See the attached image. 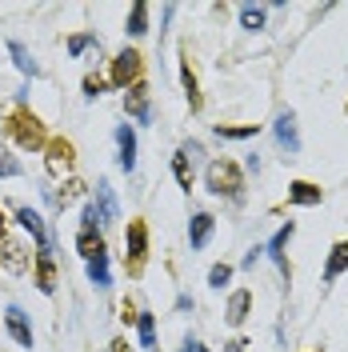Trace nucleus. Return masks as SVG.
I'll return each instance as SVG.
<instances>
[{"instance_id":"nucleus-20","label":"nucleus","mask_w":348,"mask_h":352,"mask_svg":"<svg viewBox=\"0 0 348 352\" xmlns=\"http://www.w3.org/2000/svg\"><path fill=\"white\" fill-rule=\"evenodd\" d=\"M124 32H129L132 41L149 32V4H144V0H136V4H132V12H129V24H124Z\"/></svg>"},{"instance_id":"nucleus-16","label":"nucleus","mask_w":348,"mask_h":352,"mask_svg":"<svg viewBox=\"0 0 348 352\" xmlns=\"http://www.w3.org/2000/svg\"><path fill=\"white\" fill-rule=\"evenodd\" d=\"M340 272H348V241L332 244V252H328V264H325V285H332Z\"/></svg>"},{"instance_id":"nucleus-29","label":"nucleus","mask_w":348,"mask_h":352,"mask_svg":"<svg viewBox=\"0 0 348 352\" xmlns=\"http://www.w3.org/2000/svg\"><path fill=\"white\" fill-rule=\"evenodd\" d=\"M228 280H232V264L220 261V264H213V268H208V285H213V288H224Z\"/></svg>"},{"instance_id":"nucleus-8","label":"nucleus","mask_w":348,"mask_h":352,"mask_svg":"<svg viewBox=\"0 0 348 352\" xmlns=\"http://www.w3.org/2000/svg\"><path fill=\"white\" fill-rule=\"evenodd\" d=\"M124 112H129L136 124H153V104H149V88L140 85V80H136V85L129 88V92H124Z\"/></svg>"},{"instance_id":"nucleus-14","label":"nucleus","mask_w":348,"mask_h":352,"mask_svg":"<svg viewBox=\"0 0 348 352\" xmlns=\"http://www.w3.org/2000/svg\"><path fill=\"white\" fill-rule=\"evenodd\" d=\"M248 308H252V292H248V288H237V292H232V296H228V308H224V320H228V324H244V320H248Z\"/></svg>"},{"instance_id":"nucleus-37","label":"nucleus","mask_w":348,"mask_h":352,"mask_svg":"<svg viewBox=\"0 0 348 352\" xmlns=\"http://www.w3.org/2000/svg\"><path fill=\"white\" fill-rule=\"evenodd\" d=\"M0 236H4V212H0Z\"/></svg>"},{"instance_id":"nucleus-36","label":"nucleus","mask_w":348,"mask_h":352,"mask_svg":"<svg viewBox=\"0 0 348 352\" xmlns=\"http://www.w3.org/2000/svg\"><path fill=\"white\" fill-rule=\"evenodd\" d=\"M224 352H244V344H240V340H228V344H224Z\"/></svg>"},{"instance_id":"nucleus-30","label":"nucleus","mask_w":348,"mask_h":352,"mask_svg":"<svg viewBox=\"0 0 348 352\" xmlns=\"http://www.w3.org/2000/svg\"><path fill=\"white\" fill-rule=\"evenodd\" d=\"M180 156L193 160V164H200V160H204V144H200V140H184V144H180Z\"/></svg>"},{"instance_id":"nucleus-24","label":"nucleus","mask_w":348,"mask_h":352,"mask_svg":"<svg viewBox=\"0 0 348 352\" xmlns=\"http://www.w3.org/2000/svg\"><path fill=\"white\" fill-rule=\"evenodd\" d=\"M180 80H184V92H188V104H193V112H196V109H200V85H196L193 65H188V60H180Z\"/></svg>"},{"instance_id":"nucleus-28","label":"nucleus","mask_w":348,"mask_h":352,"mask_svg":"<svg viewBox=\"0 0 348 352\" xmlns=\"http://www.w3.org/2000/svg\"><path fill=\"white\" fill-rule=\"evenodd\" d=\"M96 228H105V220H100V212H96V204L88 200L85 212H80V232H96Z\"/></svg>"},{"instance_id":"nucleus-6","label":"nucleus","mask_w":348,"mask_h":352,"mask_svg":"<svg viewBox=\"0 0 348 352\" xmlns=\"http://www.w3.org/2000/svg\"><path fill=\"white\" fill-rule=\"evenodd\" d=\"M272 140H276V148L288 156L301 153V132H296V112H281L276 116V124H272Z\"/></svg>"},{"instance_id":"nucleus-22","label":"nucleus","mask_w":348,"mask_h":352,"mask_svg":"<svg viewBox=\"0 0 348 352\" xmlns=\"http://www.w3.org/2000/svg\"><path fill=\"white\" fill-rule=\"evenodd\" d=\"M136 336H140V344L153 352L156 344V316L153 312H136Z\"/></svg>"},{"instance_id":"nucleus-33","label":"nucleus","mask_w":348,"mask_h":352,"mask_svg":"<svg viewBox=\"0 0 348 352\" xmlns=\"http://www.w3.org/2000/svg\"><path fill=\"white\" fill-rule=\"evenodd\" d=\"M264 256V244H257V248H248V256H244V268H252V264Z\"/></svg>"},{"instance_id":"nucleus-19","label":"nucleus","mask_w":348,"mask_h":352,"mask_svg":"<svg viewBox=\"0 0 348 352\" xmlns=\"http://www.w3.org/2000/svg\"><path fill=\"white\" fill-rule=\"evenodd\" d=\"M8 56L17 60V68H21L24 76H41V65L32 60V52H28V48H24L21 41H8Z\"/></svg>"},{"instance_id":"nucleus-18","label":"nucleus","mask_w":348,"mask_h":352,"mask_svg":"<svg viewBox=\"0 0 348 352\" xmlns=\"http://www.w3.org/2000/svg\"><path fill=\"white\" fill-rule=\"evenodd\" d=\"M268 24V8L264 4H240V28L244 32H261Z\"/></svg>"},{"instance_id":"nucleus-27","label":"nucleus","mask_w":348,"mask_h":352,"mask_svg":"<svg viewBox=\"0 0 348 352\" xmlns=\"http://www.w3.org/2000/svg\"><path fill=\"white\" fill-rule=\"evenodd\" d=\"M68 156H72V148L56 140V144L48 148V164H52V173H61V168H68Z\"/></svg>"},{"instance_id":"nucleus-34","label":"nucleus","mask_w":348,"mask_h":352,"mask_svg":"<svg viewBox=\"0 0 348 352\" xmlns=\"http://www.w3.org/2000/svg\"><path fill=\"white\" fill-rule=\"evenodd\" d=\"M244 168H248V173H261V156H257V153H248V160H244Z\"/></svg>"},{"instance_id":"nucleus-10","label":"nucleus","mask_w":348,"mask_h":352,"mask_svg":"<svg viewBox=\"0 0 348 352\" xmlns=\"http://www.w3.org/2000/svg\"><path fill=\"white\" fill-rule=\"evenodd\" d=\"M213 232H217V217L213 212H193V220H188V244L196 252L213 241Z\"/></svg>"},{"instance_id":"nucleus-9","label":"nucleus","mask_w":348,"mask_h":352,"mask_svg":"<svg viewBox=\"0 0 348 352\" xmlns=\"http://www.w3.org/2000/svg\"><path fill=\"white\" fill-rule=\"evenodd\" d=\"M116 164L124 173H136V132H132V124L116 129Z\"/></svg>"},{"instance_id":"nucleus-3","label":"nucleus","mask_w":348,"mask_h":352,"mask_svg":"<svg viewBox=\"0 0 348 352\" xmlns=\"http://www.w3.org/2000/svg\"><path fill=\"white\" fill-rule=\"evenodd\" d=\"M136 76H140V52H136V48H120V52L112 56L109 85H116V88H132V85H136Z\"/></svg>"},{"instance_id":"nucleus-15","label":"nucleus","mask_w":348,"mask_h":352,"mask_svg":"<svg viewBox=\"0 0 348 352\" xmlns=\"http://www.w3.org/2000/svg\"><path fill=\"white\" fill-rule=\"evenodd\" d=\"M17 220H21L28 232H32L36 248H52V244H48V228H44V217L36 212V208H17Z\"/></svg>"},{"instance_id":"nucleus-26","label":"nucleus","mask_w":348,"mask_h":352,"mask_svg":"<svg viewBox=\"0 0 348 352\" xmlns=\"http://www.w3.org/2000/svg\"><path fill=\"white\" fill-rule=\"evenodd\" d=\"M173 173H176V180H180V188H184V192H193V168H188V160H184L180 153L173 156Z\"/></svg>"},{"instance_id":"nucleus-2","label":"nucleus","mask_w":348,"mask_h":352,"mask_svg":"<svg viewBox=\"0 0 348 352\" xmlns=\"http://www.w3.org/2000/svg\"><path fill=\"white\" fill-rule=\"evenodd\" d=\"M124 261L132 272H140V264L149 261V224L144 220H129V232H124Z\"/></svg>"},{"instance_id":"nucleus-23","label":"nucleus","mask_w":348,"mask_h":352,"mask_svg":"<svg viewBox=\"0 0 348 352\" xmlns=\"http://www.w3.org/2000/svg\"><path fill=\"white\" fill-rule=\"evenodd\" d=\"M88 280L96 288H109L112 285V272H109V252L105 256H96V261H88Z\"/></svg>"},{"instance_id":"nucleus-32","label":"nucleus","mask_w":348,"mask_h":352,"mask_svg":"<svg viewBox=\"0 0 348 352\" xmlns=\"http://www.w3.org/2000/svg\"><path fill=\"white\" fill-rule=\"evenodd\" d=\"M105 92V80L100 76H85V96H100Z\"/></svg>"},{"instance_id":"nucleus-11","label":"nucleus","mask_w":348,"mask_h":352,"mask_svg":"<svg viewBox=\"0 0 348 352\" xmlns=\"http://www.w3.org/2000/svg\"><path fill=\"white\" fill-rule=\"evenodd\" d=\"M325 200V188L312 184V180H292L288 184V204H301V208H316Z\"/></svg>"},{"instance_id":"nucleus-17","label":"nucleus","mask_w":348,"mask_h":352,"mask_svg":"<svg viewBox=\"0 0 348 352\" xmlns=\"http://www.w3.org/2000/svg\"><path fill=\"white\" fill-rule=\"evenodd\" d=\"M76 252H80L85 264H88V261H96V256H105L109 248H105V236H100V232H76Z\"/></svg>"},{"instance_id":"nucleus-38","label":"nucleus","mask_w":348,"mask_h":352,"mask_svg":"<svg viewBox=\"0 0 348 352\" xmlns=\"http://www.w3.org/2000/svg\"><path fill=\"white\" fill-rule=\"evenodd\" d=\"M153 352H160V349H153Z\"/></svg>"},{"instance_id":"nucleus-31","label":"nucleus","mask_w":348,"mask_h":352,"mask_svg":"<svg viewBox=\"0 0 348 352\" xmlns=\"http://www.w3.org/2000/svg\"><path fill=\"white\" fill-rule=\"evenodd\" d=\"M24 168H21V160H12L8 153H0V176H21Z\"/></svg>"},{"instance_id":"nucleus-1","label":"nucleus","mask_w":348,"mask_h":352,"mask_svg":"<svg viewBox=\"0 0 348 352\" xmlns=\"http://www.w3.org/2000/svg\"><path fill=\"white\" fill-rule=\"evenodd\" d=\"M204 184L213 197H228V200H244V173H240L232 160H213L208 173H204Z\"/></svg>"},{"instance_id":"nucleus-21","label":"nucleus","mask_w":348,"mask_h":352,"mask_svg":"<svg viewBox=\"0 0 348 352\" xmlns=\"http://www.w3.org/2000/svg\"><path fill=\"white\" fill-rule=\"evenodd\" d=\"M213 132H217V140H252L261 124H217Z\"/></svg>"},{"instance_id":"nucleus-7","label":"nucleus","mask_w":348,"mask_h":352,"mask_svg":"<svg viewBox=\"0 0 348 352\" xmlns=\"http://www.w3.org/2000/svg\"><path fill=\"white\" fill-rule=\"evenodd\" d=\"M4 329H8V336H12L21 349H32V320H28V312H24L21 305L4 308Z\"/></svg>"},{"instance_id":"nucleus-5","label":"nucleus","mask_w":348,"mask_h":352,"mask_svg":"<svg viewBox=\"0 0 348 352\" xmlns=\"http://www.w3.org/2000/svg\"><path fill=\"white\" fill-rule=\"evenodd\" d=\"M292 236H296V224L288 220V224H281V228H276V236H272V241L264 244V256H268V261H272L276 268H281V276H284V280L292 276V268H288V256H284V248H288V241H292Z\"/></svg>"},{"instance_id":"nucleus-25","label":"nucleus","mask_w":348,"mask_h":352,"mask_svg":"<svg viewBox=\"0 0 348 352\" xmlns=\"http://www.w3.org/2000/svg\"><path fill=\"white\" fill-rule=\"evenodd\" d=\"M88 48H100V41L92 32H80V36H68V56H85Z\"/></svg>"},{"instance_id":"nucleus-4","label":"nucleus","mask_w":348,"mask_h":352,"mask_svg":"<svg viewBox=\"0 0 348 352\" xmlns=\"http://www.w3.org/2000/svg\"><path fill=\"white\" fill-rule=\"evenodd\" d=\"M8 132H12V140L21 144V148H41L44 144V129L36 116H28V112H17L12 120H8Z\"/></svg>"},{"instance_id":"nucleus-12","label":"nucleus","mask_w":348,"mask_h":352,"mask_svg":"<svg viewBox=\"0 0 348 352\" xmlns=\"http://www.w3.org/2000/svg\"><path fill=\"white\" fill-rule=\"evenodd\" d=\"M96 212H100V220H105V228H109L112 220H120V204H116V197H112V184L109 180H96Z\"/></svg>"},{"instance_id":"nucleus-35","label":"nucleus","mask_w":348,"mask_h":352,"mask_svg":"<svg viewBox=\"0 0 348 352\" xmlns=\"http://www.w3.org/2000/svg\"><path fill=\"white\" fill-rule=\"evenodd\" d=\"M180 352H200V340H196V336H184V344H180Z\"/></svg>"},{"instance_id":"nucleus-13","label":"nucleus","mask_w":348,"mask_h":352,"mask_svg":"<svg viewBox=\"0 0 348 352\" xmlns=\"http://www.w3.org/2000/svg\"><path fill=\"white\" fill-rule=\"evenodd\" d=\"M36 288L52 292L56 288V261H52V248H36Z\"/></svg>"}]
</instances>
